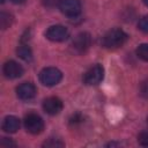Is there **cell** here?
Masks as SVG:
<instances>
[{"label": "cell", "mask_w": 148, "mask_h": 148, "mask_svg": "<svg viewBox=\"0 0 148 148\" xmlns=\"http://www.w3.org/2000/svg\"><path fill=\"white\" fill-rule=\"evenodd\" d=\"M13 3H16V5H20V3H23L25 0H10Z\"/></svg>", "instance_id": "21"}, {"label": "cell", "mask_w": 148, "mask_h": 148, "mask_svg": "<svg viewBox=\"0 0 148 148\" xmlns=\"http://www.w3.org/2000/svg\"><path fill=\"white\" fill-rule=\"evenodd\" d=\"M59 2H60V0H43V3H44L46 7H53V6H56L57 3L59 5Z\"/></svg>", "instance_id": "19"}, {"label": "cell", "mask_w": 148, "mask_h": 148, "mask_svg": "<svg viewBox=\"0 0 148 148\" xmlns=\"http://www.w3.org/2000/svg\"><path fill=\"white\" fill-rule=\"evenodd\" d=\"M17 54L21 59H23L24 61H31L32 60V52L31 49L27 45V44H22L17 47Z\"/></svg>", "instance_id": "12"}, {"label": "cell", "mask_w": 148, "mask_h": 148, "mask_svg": "<svg viewBox=\"0 0 148 148\" xmlns=\"http://www.w3.org/2000/svg\"><path fill=\"white\" fill-rule=\"evenodd\" d=\"M12 22H13L12 15H9L7 13H3V12L0 14V27L2 29H7L12 24Z\"/></svg>", "instance_id": "14"}, {"label": "cell", "mask_w": 148, "mask_h": 148, "mask_svg": "<svg viewBox=\"0 0 148 148\" xmlns=\"http://www.w3.org/2000/svg\"><path fill=\"white\" fill-rule=\"evenodd\" d=\"M138 142L143 146V147H148V131L141 132L138 136Z\"/></svg>", "instance_id": "16"}, {"label": "cell", "mask_w": 148, "mask_h": 148, "mask_svg": "<svg viewBox=\"0 0 148 148\" xmlns=\"http://www.w3.org/2000/svg\"><path fill=\"white\" fill-rule=\"evenodd\" d=\"M44 147H51V148H54V147H62L64 146V143L61 142V141H59L58 139H50L49 141H46L44 145H43Z\"/></svg>", "instance_id": "17"}, {"label": "cell", "mask_w": 148, "mask_h": 148, "mask_svg": "<svg viewBox=\"0 0 148 148\" xmlns=\"http://www.w3.org/2000/svg\"><path fill=\"white\" fill-rule=\"evenodd\" d=\"M43 109L47 114H51V116L58 114L62 110V102L60 98L54 96L47 97L43 102Z\"/></svg>", "instance_id": "9"}, {"label": "cell", "mask_w": 148, "mask_h": 148, "mask_svg": "<svg viewBox=\"0 0 148 148\" xmlns=\"http://www.w3.org/2000/svg\"><path fill=\"white\" fill-rule=\"evenodd\" d=\"M59 9L66 16L75 17L81 13V2L80 0H60Z\"/></svg>", "instance_id": "6"}, {"label": "cell", "mask_w": 148, "mask_h": 148, "mask_svg": "<svg viewBox=\"0 0 148 148\" xmlns=\"http://www.w3.org/2000/svg\"><path fill=\"white\" fill-rule=\"evenodd\" d=\"M45 36L47 39H50L52 42H64L68 38L69 32L66 27L60 25V24H54V25H51L46 30Z\"/></svg>", "instance_id": "5"}, {"label": "cell", "mask_w": 148, "mask_h": 148, "mask_svg": "<svg viewBox=\"0 0 148 148\" xmlns=\"http://www.w3.org/2000/svg\"><path fill=\"white\" fill-rule=\"evenodd\" d=\"M140 94L142 95V97L148 98V80L143 81L140 86Z\"/></svg>", "instance_id": "18"}, {"label": "cell", "mask_w": 148, "mask_h": 148, "mask_svg": "<svg viewBox=\"0 0 148 148\" xmlns=\"http://www.w3.org/2000/svg\"><path fill=\"white\" fill-rule=\"evenodd\" d=\"M147 123H148V117H147Z\"/></svg>", "instance_id": "24"}, {"label": "cell", "mask_w": 148, "mask_h": 148, "mask_svg": "<svg viewBox=\"0 0 148 148\" xmlns=\"http://www.w3.org/2000/svg\"><path fill=\"white\" fill-rule=\"evenodd\" d=\"M62 79V73L56 67H46L39 73V81L47 87L58 84Z\"/></svg>", "instance_id": "2"}, {"label": "cell", "mask_w": 148, "mask_h": 148, "mask_svg": "<svg viewBox=\"0 0 148 148\" xmlns=\"http://www.w3.org/2000/svg\"><path fill=\"white\" fill-rule=\"evenodd\" d=\"M103 77H104V68L102 65L96 64L84 73L83 82L88 86H96L103 80Z\"/></svg>", "instance_id": "3"}, {"label": "cell", "mask_w": 148, "mask_h": 148, "mask_svg": "<svg viewBox=\"0 0 148 148\" xmlns=\"http://www.w3.org/2000/svg\"><path fill=\"white\" fill-rule=\"evenodd\" d=\"M1 146H3V147H9V146H15V143H14L12 140L8 141L7 138H2V140H1Z\"/></svg>", "instance_id": "20"}, {"label": "cell", "mask_w": 148, "mask_h": 148, "mask_svg": "<svg viewBox=\"0 0 148 148\" xmlns=\"http://www.w3.org/2000/svg\"><path fill=\"white\" fill-rule=\"evenodd\" d=\"M37 89L31 82H23L16 88V95L22 101H30L36 96Z\"/></svg>", "instance_id": "7"}, {"label": "cell", "mask_w": 148, "mask_h": 148, "mask_svg": "<svg viewBox=\"0 0 148 148\" xmlns=\"http://www.w3.org/2000/svg\"><path fill=\"white\" fill-rule=\"evenodd\" d=\"M143 1V3L146 5V6H148V0H142Z\"/></svg>", "instance_id": "22"}, {"label": "cell", "mask_w": 148, "mask_h": 148, "mask_svg": "<svg viewBox=\"0 0 148 148\" xmlns=\"http://www.w3.org/2000/svg\"><path fill=\"white\" fill-rule=\"evenodd\" d=\"M5 1H6V0H1V2H2V3H3V2H5Z\"/></svg>", "instance_id": "23"}, {"label": "cell", "mask_w": 148, "mask_h": 148, "mask_svg": "<svg viewBox=\"0 0 148 148\" xmlns=\"http://www.w3.org/2000/svg\"><path fill=\"white\" fill-rule=\"evenodd\" d=\"M138 27H139V29H140L141 31L148 32V15H145V16H142V17L139 20Z\"/></svg>", "instance_id": "15"}, {"label": "cell", "mask_w": 148, "mask_h": 148, "mask_svg": "<svg viewBox=\"0 0 148 148\" xmlns=\"http://www.w3.org/2000/svg\"><path fill=\"white\" fill-rule=\"evenodd\" d=\"M91 44V37L88 32H80L73 39V47L75 51L82 53L86 52Z\"/></svg>", "instance_id": "8"}, {"label": "cell", "mask_w": 148, "mask_h": 148, "mask_svg": "<svg viewBox=\"0 0 148 148\" xmlns=\"http://www.w3.org/2000/svg\"><path fill=\"white\" fill-rule=\"evenodd\" d=\"M3 74L8 79H17L23 74V68L18 62L9 60L3 65Z\"/></svg>", "instance_id": "10"}, {"label": "cell", "mask_w": 148, "mask_h": 148, "mask_svg": "<svg viewBox=\"0 0 148 148\" xmlns=\"http://www.w3.org/2000/svg\"><path fill=\"white\" fill-rule=\"evenodd\" d=\"M136 56L143 61H148V43L140 44L136 49Z\"/></svg>", "instance_id": "13"}, {"label": "cell", "mask_w": 148, "mask_h": 148, "mask_svg": "<svg viewBox=\"0 0 148 148\" xmlns=\"http://www.w3.org/2000/svg\"><path fill=\"white\" fill-rule=\"evenodd\" d=\"M126 40H127V34L119 28H114L109 30L103 36L102 44L106 49H117L123 46Z\"/></svg>", "instance_id": "1"}, {"label": "cell", "mask_w": 148, "mask_h": 148, "mask_svg": "<svg viewBox=\"0 0 148 148\" xmlns=\"http://www.w3.org/2000/svg\"><path fill=\"white\" fill-rule=\"evenodd\" d=\"M24 127H25L27 132H29L31 134H38L44 128V121L38 114L29 113L24 118Z\"/></svg>", "instance_id": "4"}, {"label": "cell", "mask_w": 148, "mask_h": 148, "mask_svg": "<svg viewBox=\"0 0 148 148\" xmlns=\"http://www.w3.org/2000/svg\"><path fill=\"white\" fill-rule=\"evenodd\" d=\"M20 128V120L15 116H7L2 121V130L7 133H15Z\"/></svg>", "instance_id": "11"}]
</instances>
